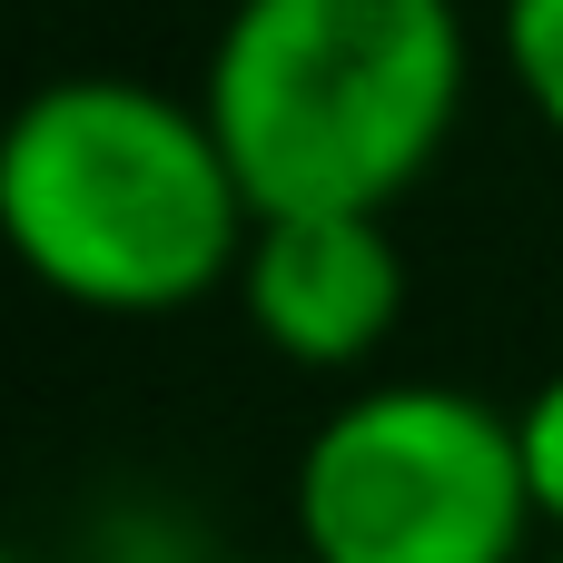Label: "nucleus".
Listing matches in <instances>:
<instances>
[{"label": "nucleus", "instance_id": "obj_1", "mask_svg": "<svg viewBox=\"0 0 563 563\" xmlns=\"http://www.w3.org/2000/svg\"><path fill=\"white\" fill-rule=\"evenodd\" d=\"M257 198L198 99L69 69L0 119V247L79 317H178L238 287Z\"/></svg>", "mask_w": 563, "mask_h": 563}, {"label": "nucleus", "instance_id": "obj_2", "mask_svg": "<svg viewBox=\"0 0 563 563\" xmlns=\"http://www.w3.org/2000/svg\"><path fill=\"white\" fill-rule=\"evenodd\" d=\"M455 0H238L208 40L198 109L257 218L366 208L386 218L465 119Z\"/></svg>", "mask_w": 563, "mask_h": 563}, {"label": "nucleus", "instance_id": "obj_3", "mask_svg": "<svg viewBox=\"0 0 563 563\" xmlns=\"http://www.w3.org/2000/svg\"><path fill=\"white\" fill-rule=\"evenodd\" d=\"M287 515L307 563H525L544 534L515 406L435 376L336 396L297 445Z\"/></svg>", "mask_w": 563, "mask_h": 563}, {"label": "nucleus", "instance_id": "obj_4", "mask_svg": "<svg viewBox=\"0 0 563 563\" xmlns=\"http://www.w3.org/2000/svg\"><path fill=\"white\" fill-rule=\"evenodd\" d=\"M238 317L277 366L356 376L406 317V247L366 208L257 218V238L238 257Z\"/></svg>", "mask_w": 563, "mask_h": 563}, {"label": "nucleus", "instance_id": "obj_5", "mask_svg": "<svg viewBox=\"0 0 563 563\" xmlns=\"http://www.w3.org/2000/svg\"><path fill=\"white\" fill-rule=\"evenodd\" d=\"M495 59L525 89V109L563 139V0H505L495 10Z\"/></svg>", "mask_w": 563, "mask_h": 563}, {"label": "nucleus", "instance_id": "obj_6", "mask_svg": "<svg viewBox=\"0 0 563 563\" xmlns=\"http://www.w3.org/2000/svg\"><path fill=\"white\" fill-rule=\"evenodd\" d=\"M515 445H525V485H534V525L563 544V366L515 406Z\"/></svg>", "mask_w": 563, "mask_h": 563}, {"label": "nucleus", "instance_id": "obj_7", "mask_svg": "<svg viewBox=\"0 0 563 563\" xmlns=\"http://www.w3.org/2000/svg\"><path fill=\"white\" fill-rule=\"evenodd\" d=\"M208 563H307V554H208Z\"/></svg>", "mask_w": 563, "mask_h": 563}, {"label": "nucleus", "instance_id": "obj_8", "mask_svg": "<svg viewBox=\"0 0 563 563\" xmlns=\"http://www.w3.org/2000/svg\"><path fill=\"white\" fill-rule=\"evenodd\" d=\"M0 563H30V554H10V544H0Z\"/></svg>", "mask_w": 563, "mask_h": 563}, {"label": "nucleus", "instance_id": "obj_9", "mask_svg": "<svg viewBox=\"0 0 563 563\" xmlns=\"http://www.w3.org/2000/svg\"><path fill=\"white\" fill-rule=\"evenodd\" d=\"M554 563H563V544H554Z\"/></svg>", "mask_w": 563, "mask_h": 563}]
</instances>
